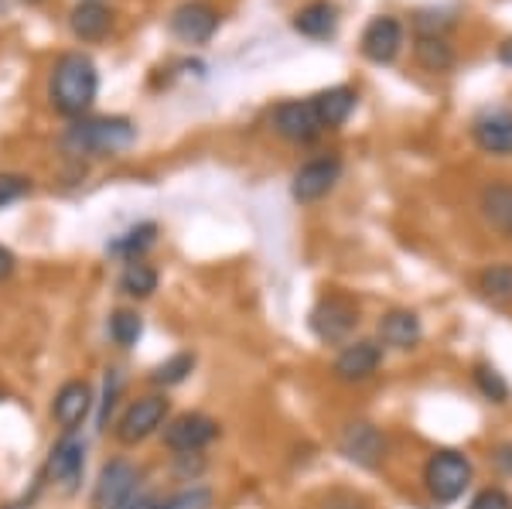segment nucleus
I'll list each match as a JSON object with an SVG mask.
<instances>
[{"mask_svg":"<svg viewBox=\"0 0 512 509\" xmlns=\"http://www.w3.org/2000/svg\"><path fill=\"white\" fill-rule=\"evenodd\" d=\"M31 188H35V185H31L28 175H18V171H4V175H0V209H7V205L28 199Z\"/></svg>","mask_w":512,"mask_h":509,"instance_id":"31","label":"nucleus"},{"mask_svg":"<svg viewBox=\"0 0 512 509\" xmlns=\"http://www.w3.org/2000/svg\"><path fill=\"white\" fill-rule=\"evenodd\" d=\"M137 141V123L130 117H82L62 134V151L69 158H113Z\"/></svg>","mask_w":512,"mask_h":509,"instance_id":"2","label":"nucleus"},{"mask_svg":"<svg viewBox=\"0 0 512 509\" xmlns=\"http://www.w3.org/2000/svg\"><path fill=\"white\" fill-rule=\"evenodd\" d=\"M117 287H120V294H127V298L144 301L158 291V270L147 264V260H130V264H123V270H120Z\"/></svg>","mask_w":512,"mask_h":509,"instance_id":"25","label":"nucleus"},{"mask_svg":"<svg viewBox=\"0 0 512 509\" xmlns=\"http://www.w3.org/2000/svg\"><path fill=\"white\" fill-rule=\"evenodd\" d=\"M492 462H495V469L506 475V479H512V438L499 441V445L492 448Z\"/></svg>","mask_w":512,"mask_h":509,"instance_id":"36","label":"nucleus"},{"mask_svg":"<svg viewBox=\"0 0 512 509\" xmlns=\"http://www.w3.org/2000/svg\"><path fill=\"white\" fill-rule=\"evenodd\" d=\"M106 332H110L113 346L134 349L140 342V335H144V318H140L134 308H117L110 315V322H106Z\"/></svg>","mask_w":512,"mask_h":509,"instance_id":"28","label":"nucleus"},{"mask_svg":"<svg viewBox=\"0 0 512 509\" xmlns=\"http://www.w3.org/2000/svg\"><path fill=\"white\" fill-rule=\"evenodd\" d=\"M140 469L127 458H113L103 465L96 486H93V509H123L137 499Z\"/></svg>","mask_w":512,"mask_h":509,"instance_id":"9","label":"nucleus"},{"mask_svg":"<svg viewBox=\"0 0 512 509\" xmlns=\"http://www.w3.org/2000/svg\"><path fill=\"white\" fill-rule=\"evenodd\" d=\"M120 393H123V376H120V369H106L103 400H99V414H96V431H110V421H113V410H117Z\"/></svg>","mask_w":512,"mask_h":509,"instance_id":"29","label":"nucleus"},{"mask_svg":"<svg viewBox=\"0 0 512 509\" xmlns=\"http://www.w3.org/2000/svg\"><path fill=\"white\" fill-rule=\"evenodd\" d=\"M478 212L499 240L512 243V182H506V178L485 182L482 192H478Z\"/></svg>","mask_w":512,"mask_h":509,"instance_id":"18","label":"nucleus"},{"mask_svg":"<svg viewBox=\"0 0 512 509\" xmlns=\"http://www.w3.org/2000/svg\"><path fill=\"white\" fill-rule=\"evenodd\" d=\"M403 48V24L393 14H379L366 24L359 38V52L362 59H369L373 65H390Z\"/></svg>","mask_w":512,"mask_h":509,"instance_id":"17","label":"nucleus"},{"mask_svg":"<svg viewBox=\"0 0 512 509\" xmlns=\"http://www.w3.org/2000/svg\"><path fill=\"white\" fill-rule=\"evenodd\" d=\"M472 141L489 158H512V110L485 106L472 117Z\"/></svg>","mask_w":512,"mask_h":509,"instance_id":"12","label":"nucleus"},{"mask_svg":"<svg viewBox=\"0 0 512 509\" xmlns=\"http://www.w3.org/2000/svg\"><path fill=\"white\" fill-rule=\"evenodd\" d=\"M154 243H158V223H137V226L123 229L120 236H113V240L106 243V253L123 260V264H130V260H144V253L151 250Z\"/></svg>","mask_w":512,"mask_h":509,"instance_id":"22","label":"nucleus"},{"mask_svg":"<svg viewBox=\"0 0 512 509\" xmlns=\"http://www.w3.org/2000/svg\"><path fill=\"white\" fill-rule=\"evenodd\" d=\"M178 458V475L185 482H198V475L205 472V458L202 451H192V455H175Z\"/></svg>","mask_w":512,"mask_h":509,"instance_id":"35","label":"nucleus"},{"mask_svg":"<svg viewBox=\"0 0 512 509\" xmlns=\"http://www.w3.org/2000/svg\"><path fill=\"white\" fill-rule=\"evenodd\" d=\"M14 270H18V260H14V253L7 250L4 243H0V284H4V281H11V277H14Z\"/></svg>","mask_w":512,"mask_h":509,"instance_id":"37","label":"nucleus"},{"mask_svg":"<svg viewBox=\"0 0 512 509\" xmlns=\"http://www.w3.org/2000/svg\"><path fill=\"white\" fill-rule=\"evenodd\" d=\"M475 287L492 305H512V264L509 260H499V264L482 267L475 277Z\"/></svg>","mask_w":512,"mask_h":509,"instance_id":"24","label":"nucleus"},{"mask_svg":"<svg viewBox=\"0 0 512 509\" xmlns=\"http://www.w3.org/2000/svg\"><path fill=\"white\" fill-rule=\"evenodd\" d=\"M291 28L297 31V35L315 38V41L335 38V31H338V7L332 4V0H311V4H304V7H297V11H294Z\"/></svg>","mask_w":512,"mask_h":509,"instance_id":"19","label":"nucleus"},{"mask_svg":"<svg viewBox=\"0 0 512 509\" xmlns=\"http://www.w3.org/2000/svg\"><path fill=\"white\" fill-rule=\"evenodd\" d=\"M192 373H195V352H175V356H168L164 363L151 369V383L161 390H171L181 387Z\"/></svg>","mask_w":512,"mask_h":509,"instance_id":"27","label":"nucleus"},{"mask_svg":"<svg viewBox=\"0 0 512 509\" xmlns=\"http://www.w3.org/2000/svg\"><path fill=\"white\" fill-rule=\"evenodd\" d=\"M82 472H86V441L65 434V438L55 441L52 451H48L45 479L62 486L65 492H76L82 482Z\"/></svg>","mask_w":512,"mask_h":509,"instance_id":"15","label":"nucleus"},{"mask_svg":"<svg viewBox=\"0 0 512 509\" xmlns=\"http://www.w3.org/2000/svg\"><path fill=\"white\" fill-rule=\"evenodd\" d=\"M338 455L359 469L376 472L383 469L386 455H390V438L373 421H349L338 431Z\"/></svg>","mask_w":512,"mask_h":509,"instance_id":"6","label":"nucleus"},{"mask_svg":"<svg viewBox=\"0 0 512 509\" xmlns=\"http://www.w3.org/2000/svg\"><path fill=\"white\" fill-rule=\"evenodd\" d=\"M171 417V400L168 393H144V397L130 400L127 407H123L117 428H113V434H117L120 445L134 448V445H144L147 438H154L164 424H168Z\"/></svg>","mask_w":512,"mask_h":509,"instance_id":"5","label":"nucleus"},{"mask_svg":"<svg viewBox=\"0 0 512 509\" xmlns=\"http://www.w3.org/2000/svg\"><path fill=\"white\" fill-rule=\"evenodd\" d=\"M270 127L277 137H284L287 144H315L325 127L318 120L315 100H284L270 113Z\"/></svg>","mask_w":512,"mask_h":509,"instance_id":"11","label":"nucleus"},{"mask_svg":"<svg viewBox=\"0 0 512 509\" xmlns=\"http://www.w3.org/2000/svg\"><path fill=\"white\" fill-rule=\"evenodd\" d=\"M472 479L475 465L461 448H434L424 458V469H420V486H424L427 499L434 506L458 503L468 492V486H472Z\"/></svg>","mask_w":512,"mask_h":509,"instance_id":"3","label":"nucleus"},{"mask_svg":"<svg viewBox=\"0 0 512 509\" xmlns=\"http://www.w3.org/2000/svg\"><path fill=\"white\" fill-rule=\"evenodd\" d=\"M24 4H41V0H24Z\"/></svg>","mask_w":512,"mask_h":509,"instance_id":"41","label":"nucleus"},{"mask_svg":"<svg viewBox=\"0 0 512 509\" xmlns=\"http://www.w3.org/2000/svg\"><path fill=\"white\" fill-rule=\"evenodd\" d=\"M219 11L209 0H185L181 7H175L171 14V35L181 38L185 45H205L212 35L219 31Z\"/></svg>","mask_w":512,"mask_h":509,"instance_id":"16","label":"nucleus"},{"mask_svg":"<svg viewBox=\"0 0 512 509\" xmlns=\"http://www.w3.org/2000/svg\"><path fill=\"white\" fill-rule=\"evenodd\" d=\"M99 72L86 52H62L48 76V100L52 110L69 120H82L96 103Z\"/></svg>","mask_w":512,"mask_h":509,"instance_id":"1","label":"nucleus"},{"mask_svg":"<svg viewBox=\"0 0 512 509\" xmlns=\"http://www.w3.org/2000/svg\"><path fill=\"white\" fill-rule=\"evenodd\" d=\"M222 434V424L209 414H198V410H188V414L168 417V424L161 428L164 448L175 451V455H192V451H205Z\"/></svg>","mask_w":512,"mask_h":509,"instance_id":"7","label":"nucleus"},{"mask_svg":"<svg viewBox=\"0 0 512 509\" xmlns=\"http://www.w3.org/2000/svg\"><path fill=\"white\" fill-rule=\"evenodd\" d=\"M318 509H373V506H369L366 496H359V492H352V489H332L321 496Z\"/></svg>","mask_w":512,"mask_h":509,"instance_id":"32","label":"nucleus"},{"mask_svg":"<svg viewBox=\"0 0 512 509\" xmlns=\"http://www.w3.org/2000/svg\"><path fill=\"white\" fill-rule=\"evenodd\" d=\"M376 342L393 352H414L424 342V322L414 308H390L376 322Z\"/></svg>","mask_w":512,"mask_h":509,"instance_id":"13","label":"nucleus"},{"mask_svg":"<svg viewBox=\"0 0 512 509\" xmlns=\"http://www.w3.org/2000/svg\"><path fill=\"white\" fill-rule=\"evenodd\" d=\"M315 100V110H318V120L325 130H338L345 120L355 113V103H359V93L352 86H332V89H321Z\"/></svg>","mask_w":512,"mask_h":509,"instance_id":"21","label":"nucleus"},{"mask_svg":"<svg viewBox=\"0 0 512 509\" xmlns=\"http://www.w3.org/2000/svg\"><path fill=\"white\" fill-rule=\"evenodd\" d=\"M468 509H512V496L502 486H485L472 496Z\"/></svg>","mask_w":512,"mask_h":509,"instance_id":"33","label":"nucleus"},{"mask_svg":"<svg viewBox=\"0 0 512 509\" xmlns=\"http://www.w3.org/2000/svg\"><path fill=\"white\" fill-rule=\"evenodd\" d=\"M35 499V496H31ZM31 499H21V506H31ZM21 506H4V509H21Z\"/></svg>","mask_w":512,"mask_h":509,"instance_id":"40","label":"nucleus"},{"mask_svg":"<svg viewBox=\"0 0 512 509\" xmlns=\"http://www.w3.org/2000/svg\"><path fill=\"white\" fill-rule=\"evenodd\" d=\"M454 18H448L444 11H420L414 18V31L417 35H448V28Z\"/></svg>","mask_w":512,"mask_h":509,"instance_id":"34","label":"nucleus"},{"mask_svg":"<svg viewBox=\"0 0 512 509\" xmlns=\"http://www.w3.org/2000/svg\"><path fill=\"white\" fill-rule=\"evenodd\" d=\"M69 28L79 41H103L113 28V14L99 0H82V4L72 7Z\"/></svg>","mask_w":512,"mask_h":509,"instance_id":"20","label":"nucleus"},{"mask_svg":"<svg viewBox=\"0 0 512 509\" xmlns=\"http://www.w3.org/2000/svg\"><path fill=\"white\" fill-rule=\"evenodd\" d=\"M495 55H499V62H502V65H512V38L502 41L499 52H495Z\"/></svg>","mask_w":512,"mask_h":509,"instance_id":"39","label":"nucleus"},{"mask_svg":"<svg viewBox=\"0 0 512 509\" xmlns=\"http://www.w3.org/2000/svg\"><path fill=\"white\" fill-rule=\"evenodd\" d=\"M472 383H475V390L482 393V400H489V404H495V407H506L512 400L509 380L499 373V366L489 363V359H478V363L472 366Z\"/></svg>","mask_w":512,"mask_h":509,"instance_id":"26","label":"nucleus"},{"mask_svg":"<svg viewBox=\"0 0 512 509\" xmlns=\"http://www.w3.org/2000/svg\"><path fill=\"white\" fill-rule=\"evenodd\" d=\"M158 509H212V489L205 486L181 489L175 496L164 499V503H158Z\"/></svg>","mask_w":512,"mask_h":509,"instance_id":"30","label":"nucleus"},{"mask_svg":"<svg viewBox=\"0 0 512 509\" xmlns=\"http://www.w3.org/2000/svg\"><path fill=\"white\" fill-rule=\"evenodd\" d=\"M414 59L424 72H451L454 69V45L448 35H417L414 41Z\"/></svg>","mask_w":512,"mask_h":509,"instance_id":"23","label":"nucleus"},{"mask_svg":"<svg viewBox=\"0 0 512 509\" xmlns=\"http://www.w3.org/2000/svg\"><path fill=\"white\" fill-rule=\"evenodd\" d=\"M93 404V387L86 380H69L52 397V421L59 424L62 434H76L89 421V414H93Z\"/></svg>","mask_w":512,"mask_h":509,"instance_id":"14","label":"nucleus"},{"mask_svg":"<svg viewBox=\"0 0 512 509\" xmlns=\"http://www.w3.org/2000/svg\"><path fill=\"white\" fill-rule=\"evenodd\" d=\"M362 322V308L359 301L349 298L342 291H328L318 298V305L311 308L308 315V328L318 342L325 346H345V342L355 335V328Z\"/></svg>","mask_w":512,"mask_h":509,"instance_id":"4","label":"nucleus"},{"mask_svg":"<svg viewBox=\"0 0 512 509\" xmlns=\"http://www.w3.org/2000/svg\"><path fill=\"white\" fill-rule=\"evenodd\" d=\"M386 359V349L379 346L376 339H349L342 349H338L335 363H332V376L345 387H359V383H369L379 373Z\"/></svg>","mask_w":512,"mask_h":509,"instance_id":"8","label":"nucleus"},{"mask_svg":"<svg viewBox=\"0 0 512 509\" xmlns=\"http://www.w3.org/2000/svg\"><path fill=\"white\" fill-rule=\"evenodd\" d=\"M338 178H342L338 154H321V158L304 161L291 178V199L297 205H315L338 185Z\"/></svg>","mask_w":512,"mask_h":509,"instance_id":"10","label":"nucleus"},{"mask_svg":"<svg viewBox=\"0 0 512 509\" xmlns=\"http://www.w3.org/2000/svg\"><path fill=\"white\" fill-rule=\"evenodd\" d=\"M123 509H158V499H151V496H137L130 506H123Z\"/></svg>","mask_w":512,"mask_h":509,"instance_id":"38","label":"nucleus"}]
</instances>
